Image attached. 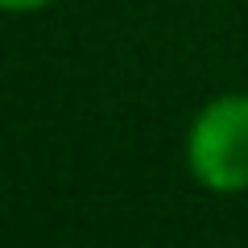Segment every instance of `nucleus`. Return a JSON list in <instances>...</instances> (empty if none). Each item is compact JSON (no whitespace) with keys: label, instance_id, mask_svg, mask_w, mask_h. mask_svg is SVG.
Listing matches in <instances>:
<instances>
[{"label":"nucleus","instance_id":"obj_1","mask_svg":"<svg viewBox=\"0 0 248 248\" xmlns=\"http://www.w3.org/2000/svg\"><path fill=\"white\" fill-rule=\"evenodd\" d=\"M186 170L211 195L248 190V95L223 91L207 99L186 128Z\"/></svg>","mask_w":248,"mask_h":248},{"label":"nucleus","instance_id":"obj_2","mask_svg":"<svg viewBox=\"0 0 248 248\" xmlns=\"http://www.w3.org/2000/svg\"><path fill=\"white\" fill-rule=\"evenodd\" d=\"M58 0H0V13H42Z\"/></svg>","mask_w":248,"mask_h":248}]
</instances>
